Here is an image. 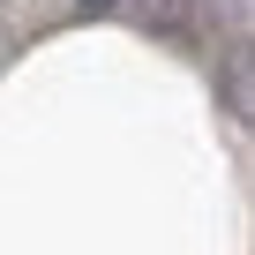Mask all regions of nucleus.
Instances as JSON below:
<instances>
[{"instance_id": "obj_1", "label": "nucleus", "mask_w": 255, "mask_h": 255, "mask_svg": "<svg viewBox=\"0 0 255 255\" xmlns=\"http://www.w3.org/2000/svg\"><path fill=\"white\" fill-rule=\"evenodd\" d=\"M75 8H128V0H75Z\"/></svg>"}]
</instances>
